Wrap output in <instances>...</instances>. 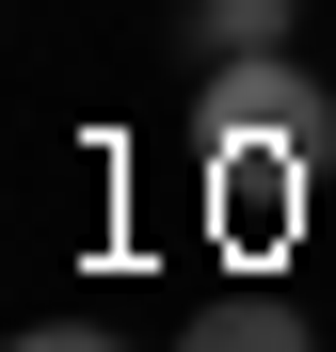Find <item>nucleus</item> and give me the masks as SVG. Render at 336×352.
I'll return each instance as SVG.
<instances>
[{
  "label": "nucleus",
  "mask_w": 336,
  "mask_h": 352,
  "mask_svg": "<svg viewBox=\"0 0 336 352\" xmlns=\"http://www.w3.org/2000/svg\"><path fill=\"white\" fill-rule=\"evenodd\" d=\"M304 160H320V80L289 65V48H240V65H208V192H240V208L272 224Z\"/></svg>",
  "instance_id": "obj_1"
},
{
  "label": "nucleus",
  "mask_w": 336,
  "mask_h": 352,
  "mask_svg": "<svg viewBox=\"0 0 336 352\" xmlns=\"http://www.w3.org/2000/svg\"><path fill=\"white\" fill-rule=\"evenodd\" d=\"M177 352H320V336H304L289 305H272V288H224V305H208V320H192Z\"/></svg>",
  "instance_id": "obj_2"
},
{
  "label": "nucleus",
  "mask_w": 336,
  "mask_h": 352,
  "mask_svg": "<svg viewBox=\"0 0 336 352\" xmlns=\"http://www.w3.org/2000/svg\"><path fill=\"white\" fill-rule=\"evenodd\" d=\"M304 32V0H192V48L208 65H240V48H289Z\"/></svg>",
  "instance_id": "obj_3"
},
{
  "label": "nucleus",
  "mask_w": 336,
  "mask_h": 352,
  "mask_svg": "<svg viewBox=\"0 0 336 352\" xmlns=\"http://www.w3.org/2000/svg\"><path fill=\"white\" fill-rule=\"evenodd\" d=\"M16 352H128V336H96V320H32Z\"/></svg>",
  "instance_id": "obj_4"
}]
</instances>
